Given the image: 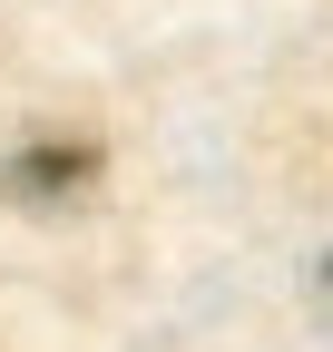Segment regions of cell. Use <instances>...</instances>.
I'll return each mask as SVG.
<instances>
[{
    "instance_id": "1",
    "label": "cell",
    "mask_w": 333,
    "mask_h": 352,
    "mask_svg": "<svg viewBox=\"0 0 333 352\" xmlns=\"http://www.w3.org/2000/svg\"><path fill=\"white\" fill-rule=\"evenodd\" d=\"M89 176H98V147L89 138H30L10 166H0V196H10V206H69Z\"/></svg>"
}]
</instances>
